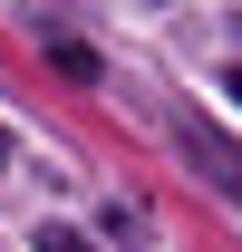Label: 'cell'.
Wrapping results in <instances>:
<instances>
[{
    "label": "cell",
    "instance_id": "2",
    "mask_svg": "<svg viewBox=\"0 0 242 252\" xmlns=\"http://www.w3.org/2000/svg\"><path fill=\"white\" fill-rule=\"evenodd\" d=\"M49 68H59V78H97V59L78 49V39H49Z\"/></svg>",
    "mask_w": 242,
    "mask_h": 252
},
{
    "label": "cell",
    "instance_id": "5",
    "mask_svg": "<svg viewBox=\"0 0 242 252\" xmlns=\"http://www.w3.org/2000/svg\"><path fill=\"white\" fill-rule=\"evenodd\" d=\"M0 165H10V136H0Z\"/></svg>",
    "mask_w": 242,
    "mask_h": 252
},
{
    "label": "cell",
    "instance_id": "1",
    "mask_svg": "<svg viewBox=\"0 0 242 252\" xmlns=\"http://www.w3.org/2000/svg\"><path fill=\"white\" fill-rule=\"evenodd\" d=\"M184 156L204 165V175H213V185H223V194H242V156H233V146H223V136H204V126H184Z\"/></svg>",
    "mask_w": 242,
    "mask_h": 252
},
{
    "label": "cell",
    "instance_id": "4",
    "mask_svg": "<svg viewBox=\"0 0 242 252\" xmlns=\"http://www.w3.org/2000/svg\"><path fill=\"white\" fill-rule=\"evenodd\" d=\"M223 97H242V68H233V78H223Z\"/></svg>",
    "mask_w": 242,
    "mask_h": 252
},
{
    "label": "cell",
    "instance_id": "3",
    "mask_svg": "<svg viewBox=\"0 0 242 252\" xmlns=\"http://www.w3.org/2000/svg\"><path fill=\"white\" fill-rule=\"evenodd\" d=\"M30 252H97V243H88V233H68V223H49V233H39Z\"/></svg>",
    "mask_w": 242,
    "mask_h": 252
}]
</instances>
